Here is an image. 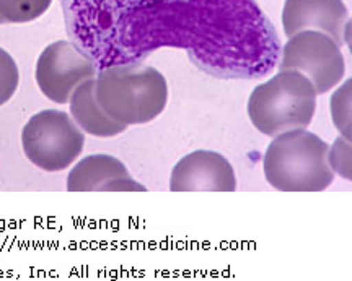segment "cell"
I'll return each instance as SVG.
<instances>
[{"label":"cell","mask_w":352,"mask_h":281,"mask_svg":"<svg viewBox=\"0 0 352 281\" xmlns=\"http://www.w3.org/2000/svg\"><path fill=\"white\" fill-rule=\"evenodd\" d=\"M166 78L151 65H114L95 78L96 101L118 124L144 125L168 104Z\"/></svg>","instance_id":"6da1fadb"},{"label":"cell","mask_w":352,"mask_h":281,"mask_svg":"<svg viewBox=\"0 0 352 281\" xmlns=\"http://www.w3.org/2000/svg\"><path fill=\"white\" fill-rule=\"evenodd\" d=\"M328 147L314 132L290 130L272 137L263 158L264 178L279 192H323L334 181Z\"/></svg>","instance_id":"7a4b0ae2"},{"label":"cell","mask_w":352,"mask_h":281,"mask_svg":"<svg viewBox=\"0 0 352 281\" xmlns=\"http://www.w3.org/2000/svg\"><path fill=\"white\" fill-rule=\"evenodd\" d=\"M316 91L296 70H280L258 85L248 99V117L266 137L308 129L316 112Z\"/></svg>","instance_id":"3957f363"},{"label":"cell","mask_w":352,"mask_h":281,"mask_svg":"<svg viewBox=\"0 0 352 281\" xmlns=\"http://www.w3.org/2000/svg\"><path fill=\"white\" fill-rule=\"evenodd\" d=\"M21 147L26 160L36 168L46 173H60L82 155L85 134L70 114L59 109H44L25 124Z\"/></svg>","instance_id":"277c9868"},{"label":"cell","mask_w":352,"mask_h":281,"mask_svg":"<svg viewBox=\"0 0 352 281\" xmlns=\"http://www.w3.org/2000/svg\"><path fill=\"white\" fill-rule=\"evenodd\" d=\"M280 70H296L311 82L316 95L336 88L346 75L341 46L320 32H300L289 38L283 49Z\"/></svg>","instance_id":"5b68a950"},{"label":"cell","mask_w":352,"mask_h":281,"mask_svg":"<svg viewBox=\"0 0 352 281\" xmlns=\"http://www.w3.org/2000/svg\"><path fill=\"white\" fill-rule=\"evenodd\" d=\"M36 83L41 93L56 104H69L70 96L83 82L96 77L94 60L74 42L56 41L38 57Z\"/></svg>","instance_id":"8992f818"},{"label":"cell","mask_w":352,"mask_h":281,"mask_svg":"<svg viewBox=\"0 0 352 281\" xmlns=\"http://www.w3.org/2000/svg\"><path fill=\"white\" fill-rule=\"evenodd\" d=\"M171 192H235L236 175L232 162L222 153L196 150L173 166Z\"/></svg>","instance_id":"52a82bcc"},{"label":"cell","mask_w":352,"mask_h":281,"mask_svg":"<svg viewBox=\"0 0 352 281\" xmlns=\"http://www.w3.org/2000/svg\"><path fill=\"white\" fill-rule=\"evenodd\" d=\"M283 26L287 38L311 29L328 34L342 46L349 26V12L342 0H285Z\"/></svg>","instance_id":"ba28073f"},{"label":"cell","mask_w":352,"mask_h":281,"mask_svg":"<svg viewBox=\"0 0 352 281\" xmlns=\"http://www.w3.org/2000/svg\"><path fill=\"white\" fill-rule=\"evenodd\" d=\"M69 192H145L126 164L111 155H90L74 164L65 184Z\"/></svg>","instance_id":"9c48e42d"},{"label":"cell","mask_w":352,"mask_h":281,"mask_svg":"<svg viewBox=\"0 0 352 281\" xmlns=\"http://www.w3.org/2000/svg\"><path fill=\"white\" fill-rule=\"evenodd\" d=\"M70 117L76 121L83 134L98 138H111L126 132L127 127L114 122L101 109L95 95V78L83 82L69 99Z\"/></svg>","instance_id":"30bf717a"},{"label":"cell","mask_w":352,"mask_h":281,"mask_svg":"<svg viewBox=\"0 0 352 281\" xmlns=\"http://www.w3.org/2000/svg\"><path fill=\"white\" fill-rule=\"evenodd\" d=\"M52 0H0V16L6 23H30L47 12Z\"/></svg>","instance_id":"8fae6325"},{"label":"cell","mask_w":352,"mask_h":281,"mask_svg":"<svg viewBox=\"0 0 352 281\" xmlns=\"http://www.w3.org/2000/svg\"><path fill=\"white\" fill-rule=\"evenodd\" d=\"M331 119L340 135L351 138V80H346L334 91L329 101Z\"/></svg>","instance_id":"7c38bea8"},{"label":"cell","mask_w":352,"mask_h":281,"mask_svg":"<svg viewBox=\"0 0 352 281\" xmlns=\"http://www.w3.org/2000/svg\"><path fill=\"white\" fill-rule=\"evenodd\" d=\"M328 164L334 175L344 181H352V145L351 138L338 135L333 145L328 147Z\"/></svg>","instance_id":"4fadbf2b"},{"label":"cell","mask_w":352,"mask_h":281,"mask_svg":"<svg viewBox=\"0 0 352 281\" xmlns=\"http://www.w3.org/2000/svg\"><path fill=\"white\" fill-rule=\"evenodd\" d=\"M19 83L20 72L16 62L6 49L0 47V106L13 98Z\"/></svg>","instance_id":"5bb4252c"},{"label":"cell","mask_w":352,"mask_h":281,"mask_svg":"<svg viewBox=\"0 0 352 281\" xmlns=\"http://www.w3.org/2000/svg\"><path fill=\"white\" fill-rule=\"evenodd\" d=\"M0 25H7V23H6V21H3V19H2V16H0Z\"/></svg>","instance_id":"9a60e30c"}]
</instances>
